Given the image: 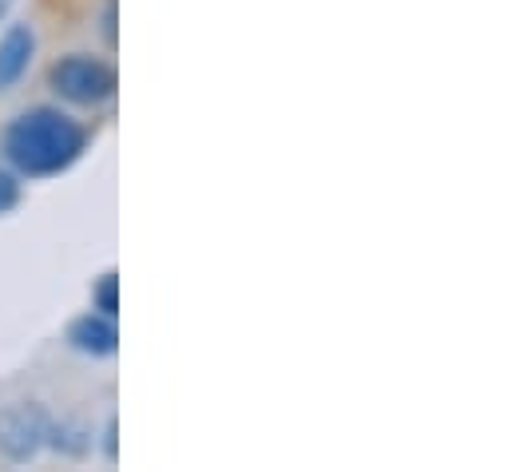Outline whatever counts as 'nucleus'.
<instances>
[{"instance_id":"1","label":"nucleus","mask_w":512,"mask_h":472,"mask_svg":"<svg viewBox=\"0 0 512 472\" xmlns=\"http://www.w3.org/2000/svg\"><path fill=\"white\" fill-rule=\"evenodd\" d=\"M88 143V131L56 108H32L16 116L4 131L8 163L28 179H48L68 171Z\"/></svg>"},{"instance_id":"2","label":"nucleus","mask_w":512,"mask_h":472,"mask_svg":"<svg viewBox=\"0 0 512 472\" xmlns=\"http://www.w3.org/2000/svg\"><path fill=\"white\" fill-rule=\"evenodd\" d=\"M52 88L68 100V104H84L96 108L116 92V72L96 60V56H64L52 64Z\"/></svg>"},{"instance_id":"3","label":"nucleus","mask_w":512,"mask_h":472,"mask_svg":"<svg viewBox=\"0 0 512 472\" xmlns=\"http://www.w3.org/2000/svg\"><path fill=\"white\" fill-rule=\"evenodd\" d=\"M48 421L52 417L40 405H32V401L0 409V457L16 461V465L32 461L44 449V441H48Z\"/></svg>"},{"instance_id":"4","label":"nucleus","mask_w":512,"mask_h":472,"mask_svg":"<svg viewBox=\"0 0 512 472\" xmlns=\"http://www.w3.org/2000/svg\"><path fill=\"white\" fill-rule=\"evenodd\" d=\"M36 56V32L32 24H8V32L0 36V92L16 88L28 72Z\"/></svg>"},{"instance_id":"5","label":"nucleus","mask_w":512,"mask_h":472,"mask_svg":"<svg viewBox=\"0 0 512 472\" xmlns=\"http://www.w3.org/2000/svg\"><path fill=\"white\" fill-rule=\"evenodd\" d=\"M68 342H72V350H80V354L108 357V354H116L120 334H116L112 318H104V314H84V318H76V322L68 326Z\"/></svg>"},{"instance_id":"6","label":"nucleus","mask_w":512,"mask_h":472,"mask_svg":"<svg viewBox=\"0 0 512 472\" xmlns=\"http://www.w3.org/2000/svg\"><path fill=\"white\" fill-rule=\"evenodd\" d=\"M44 445H52L64 457H84L88 445H92V433L76 421H48V441Z\"/></svg>"},{"instance_id":"7","label":"nucleus","mask_w":512,"mask_h":472,"mask_svg":"<svg viewBox=\"0 0 512 472\" xmlns=\"http://www.w3.org/2000/svg\"><path fill=\"white\" fill-rule=\"evenodd\" d=\"M92 302H96V310H100L104 318H116V314H120V302H116V274H104V278H100V286L92 290Z\"/></svg>"},{"instance_id":"8","label":"nucleus","mask_w":512,"mask_h":472,"mask_svg":"<svg viewBox=\"0 0 512 472\" xmlns=\"http://www.w3.org/2000/svg\"><path fill=\"white\" fill-rule=\"evenodd\" d=\"M16 203H20V183H16V175L0 171V215H4V211H12Z\"/></svg>"},{"instance_id":"9","label":"nucleus","mask_w":512,"mask_h":472,"mask_svg":"<svg viewBox=\"0 0 512 472\" xmlns=\"http://www.w3.org/2000/svg\"><path fill=\"white\" fill-rule=\"evenodd\" d=\"M8 8H12V0H0V16H4V12H8Z\"/></svg>"}]
</instances>
